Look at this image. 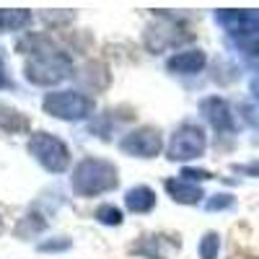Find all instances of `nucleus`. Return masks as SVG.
<instances>
[{
  "mask_svg": "<svg viewBox=\"0 0 259 259\" xmlns=\"http://www.w3.org/2000/svg\"><path fill=\"white\" fill-rule=\"evenodd\" d=\"M249 171H254V174H259V163H254V166H249Z\"/></svg>",
  "mask_w": 259,
  "mask_h": 259,
  "instance_id": "f257e3e1",
  "label": "nucleus"
}]
</instances>
